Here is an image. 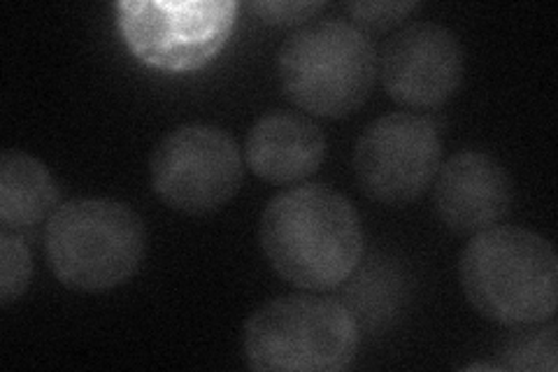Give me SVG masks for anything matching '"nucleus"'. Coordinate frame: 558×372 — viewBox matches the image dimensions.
<instances>
[{
  "mask_svg": "<svg viewBox=\"0 0 558 372\" xmlns=\"http://www.w3.org/2000/svg\"><path fill=\"white\" fill-rule=\"evenodd\" d=\"M326 8V3H250L247 10L254 12L260 22L272 26H299L312 20L314 14H319Z\"/></svg>",
  "mask_w": 558,
  "mask_h": 372,
  "instance_id": "obj_16",
  "label": "nucleus"
},
{
  "mask_svg": "<svg viewBox=\"0 0 558 372\" xmlns=\"http://www.w3.org/2000/svg\"><path fill=\"white\" fill-rule=\"evenodd\" d=\"M433 182L435 212L457 236L473 238L498 226L512 209V177L486 152L463 149L449 156Z\"/></svg>",
  "mask_w": 558,
  "mask_h": 372,
  "instance_id": "obj_10",
  "label": "nucleus"
},
{
  "mask_svg": "<svg viewBox=\"0 0 558 372\" xmlns=\"http://www.w3.org/2000/svg\"><path fill=\"white\" fill-rule=\"evenodd\" d=\"M244 353L260 372H340L354 361L361 328L340 300L289 293L268 300L244 324Z\"/></svg>",
  "mask_w": 558,
  "mask_h": 372,
  "instance_id": "obj_5",
  "label": "nucleus"
},
{
  "mask_svg": "<svg viewBox=\"0 0 558 372\" xmlns=\"http://www.w3.org/2000/svg\"><path fill=\"white\" fill-rule=\"evenodd\" d=\"M156 196L184 215H209L229 203L244 182L235 137L209 123L170 131L149 158Z\"/></svg>",
  "mask_w": 558,
  "mask_h": 372,
  "instance_id": "obj_7",
  "label": "nucleus"
},
{
  "mask_svg": "<svg viewBox=\"0 0 558 372\" xmlns=\"http://www.w3.org/2000/svg\"><path fill=\"white\" fill-rule=\"evenodd\" d=\"M461 289L500 326L547 322L558 305V256L549 240L521 226H494L470 238L459 259Z\"/></svg>",
  "mask_w": 558,
  "mask_h": 372,
  "instance_id": "obj_2",
  "label": "nucleus"
},
{
  "mask_svg": "<svg viewBox=\"0 0 558 372\" xmlns=\"http://www.w3.org/2000/svg\"><path fill=\"white\" fill-rule=\"evenodd\" d=\"M498 370L512 372H556L558 368V328L547 322L514 326L496 351Z\"/></svg>",
  "mask_w": 558,
  "mask_h": 372,
  "instance_id": "obj_13",
  "label": "nucleus"
},
{
  "mask_svg": "<svg viewBox=\"0 0 558 372\" xmlns=\"http://www.w3.org/2000/svg\"><path fill=\"white\" fill-rule=\"evenodd\" d=\"M418 8V3H344V12L352 16V24L363 33H384L398 24Z\"/></svg>",
  "mask_w": 558,
  "mask_h": 372,
  "instance_id": "obj_15",
  "label": "nucleus"
},
{
  "mask_svg": "<svg viewBox=\"0 0 558 372\" xmlns=\"http://www.w3.org/2000/svg\"><path fill=\"white\" fill-rule=\"evenodd\" d=\"M442 164V140L435 123L412 112L375 119L354 147V177L361 191L381 205H410L422 199Z\"/></svg>",
  "mask_w": 558,
  "mask_h": 372,
  "instance_id": "obj_8",
  "label": "nucleus"
},
{
  "mask_svg": "<svg viewBox=\"0 0 558 372\" xmlns=\"http://www.w3.org/2000/svg\"><path fill=\"white\" fill-rule=\"evenodd\" d=\"M379 55L373 38L344 20L295 28L277 51L284 96L310 115L342 119L373 94Z\"/></svg>",
  "mask_w": 558,
  "mask_h": 372,
  "instance_id": "obj_3",
  "label": "nucleus"
},
{
  "mask_svg": "<svg viewBox=\"0 0 558 372\" xmlns=\"http://www.w3.org/2000/svg\"><path fill=\"white\" fill-rule=\"evenodd\" d=\"M235 12L238 5L231 0H124L117 5V22L140 61L168 73H189L207 65L223 49Z\"/></svg>",
  "mask_w": 558,
  "mask_h": 372,
  "instance_id": "obj_6",
  "label": "nucleus"
},
{
  "mask_svg": "<svg viewBox=\"0 0 558 372\" xmlns=\"http://www.w3.org/2000/svg\"><path fill=\"white\" fill-rule=\"evenodd\" d=\"M61 205V191L49 168L22 149L0 156V226L33 228L47 221Z\"/></svg>",
  "mask_w": 558,
  "mask_h": 372,
  "instance_id": "obj_12",
  "label": "nucleus"
},
{
  "mask_svg": "<svg viewBox=\"0 0 558 372\" xmlns=\"http://www.w3.org/2000/svg\"><path fill=\"white\" fill-rule=\"evenodd\" d=\"M147 252V230L137 212L112 199L61 203L45 228V256L61 285L77 291H110L129 281Z\"/></svg>",
  "mask_w": 558,
  "mask_h": 372,
  "instance_id": "obj_4",
  "label": "nucleus"
},
{
  "mask_svg": "<svg viewBox=\"0 0 558 372\" xmlns=\"http://www.w3.org/2000/svg\"><path fill=\"white\" fill-rule=\"evenodd\" d=\"M33 277V256L28 244L12 230L0 233V305L10 308L20 300Z\"/></svg>",
  "mask_w": 558,
  "mask_h": 372,
  "instance_id": "obj_14",
  "label": "nucleus"
},
{
  "mask_svg": "<svg viewBox=\"0 0 558 372\" xmlns=\"http://www.w3.org/2000/svg\"><path fill=\"white\" fill-rule=\"evenodd\" d=\"M258 240L272 271L305 291L340 287L363 256L356 207L326 184L279 191L260 217Z\"/></svg>",
  "mask_w": 558,
  "mask_h": 372,
  "instance_id": "obj_1",
  "label": "nucleus"
},
{
  "mask_svg": "<svg viewBox=\"0 0 558 372\" xmlns=\"http://www.w3.org/2000/svg\"><path fill=\"white\" fill-rule=\"evenodd\" d=\"M377 75L396 103L412 110H433L459 92L465 51L447 26L414 22L384 43Z\"/></svg>",
  "mask_w": 558,
  "mask_h": 372,
  "instance_id": "obj_9",
  "label": "nucleus"
},
{
  "mask_svg": "<svg viewBox=\"0 0 558 372\" xmlns=\"http://www.w3.org/2000/svg\"><path fill=\"white\" fill-rule=\"evenodd\" d=\"M326 158V137L317 123L295 112L260 117L244 140V161L270 184H299Z\"/></svg>",
  "mask_w": 558,
  "mask_h": 372,
  "instance_id": "obj_11",
  "label": "nucleus"
}]
</instances>
